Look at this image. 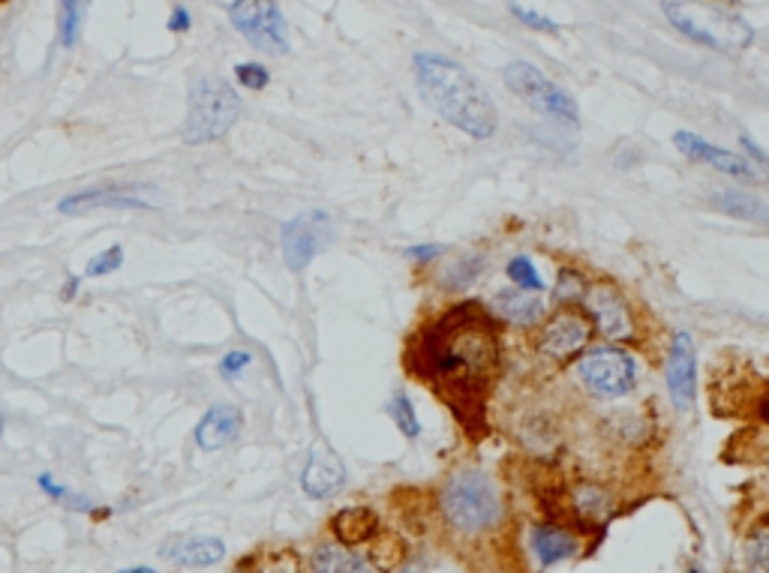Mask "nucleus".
<instances>
[{"instance_id":"35","label":"nucleus","mask_w":769,"mask_h":573,"mask_svg":"<svg viewBox=\"0 0 769 573\" xmlns=\"http://www.w3.org/2000/svg\"><path fill=\"white\" fill-rule=\"evenodd\" d=\"M79 277H73V280H67V285H64V301H69V297H76L79 294Z\"/></svg>"},{"instance_id":"19","label":"nucleus","mask_w":769,"mask_h":573,"mask_svg":"<svg viewBox=\"0 0 769 573\" xmlns=\"http://www.w3.org/2000/svg\"><path fill=\"white\" fill-rule=\"evenodd\" d=\"M310 571L313 573H374V564L361 552L346 543H319L310 552Z\"/></svg>"},{"instance_id":"24","label":"nucleus","mask_w":769,"mask_h":573,"mask_svg":"<svg viewBox=\"0 0 769 573\" xmlns=\"http://www.w3.org/2000/svg\"><path fill=\"white\" fill-rule=\"evenodd\" d=\"M388 415H391V420L397 424V429H400L406 439H419L421 420H419V412H415V405H412V400H409L406 391H397V394L391 396V403H388Z\"/></svg>"},{"instance_id":"20","label":"nucleus","mask_w":769,"mask_h":573,"mask_svg":"<svg viewBox=\"0 0 769 573\" xmlns=\"http://www.w3.org/2000/svg\"><path fill=\"white\" fill-rule=\"evenodd\" d=\"M532 552L544 568L566 562L577 552V538L571 531L556 529V526H538V529H532Z\"/></svg>"},{"instance_id":"22","label":"nucleus","mask_w":769,"mask_h":573,"mask_svg":"<svg viewBox=\"0 0 769 573\" xmlns=\"http://www.w3.org/2000/svg\"><path fill=\"white\" fill-rule=\"evenodd\" d=\"M715 207L724 211L727 216H736V220H748V223H760L769 225V204L748 195V192H734V190H722L715 195Z\"/></svg>"},{"instance_id":"30","label":"nucleus","mask_w":769,"mask_h":573,"mask_svg":"<svg viewBox=\"0 0 769 573\" xmlns=\"http://www.w3.org/2000/svg\"><path fill=\"white\" fill-rule=\"evenodd\" d=\"M746 555L755 571L769 573V531H755V535L748 538Z\"/></svg>"},{"instance_id":"16","label":"nucleus","mask_w":769,"mask_h":573,"mask_svg":"<svg viewBox=\"0 0 769 573\" xmlns=\"http://www.w3.org/2000/svg\"><path fill=\"white\" fill-rule=\"evenodd\" d=\"M490 315L499 318V322H509L514 327H532L544 322L547 315V306L535 292H523V289H499L493 297H490Z\"/></svg>"},{"instance_id":"7","label":"nucleus","mask_w":769,"mask_h":573,"mask_svg":"<svg viewBox=\"0 0 769 573\" xmlns=\"http://www.w3.org/2000/svg\"><path fill=\"white\" fill-rule=\"evenodd\" d=\"M577 382L599 400H623L637 387V360L620 346L589 349L577 360Z\"/></svg>"},{"instance_id":"14","label":"nucleus","mask_w":769,"mask_h":573,"mask_svg":"<svg viewBox=\"0 0 769 573\" xmlns=\"http://www.w3.org/2000/svg\"><path fill=\"white\" fill-rule=\"evenodd\" d=\"M665 382L668 394L679 412L694 405V391H698V358H694V342L689 334H677L670 342L668 363H665Z\"/></svg>"},{"instance_id":"13","label":"nucleus","mask_w":769,"mask_h":573,"mask_svg":"<svg viewBox=\"0 0 769 573\" xmlns=\"http://www.w3.org/2000/svg\"><path fill=\"white\" fill-rule=\"evenodd\" d=\"M102 207H112V211H151V207H157V202L147 199V190H142V187H102V190L69 192L67 199H60V204H57V211L67 216L91 214V211H102Z\"/></svg>"},{"instance_id":"17","label":"nucleus","mask_w":769,"mask_h":573,"mask_svg":"<svg viewBox=\"0 0 769 573\" xmlns=\"http://www.w3.org/2000/svg\"><path fill=\"white\" fill-rule=\"evenodd\" d=\"M241 427H244L241 408H235V405H214V408L204 412L199 427H196V445H199V450H204V453L223 450L226 445H232V441L238 439Z\"/></svg>"},{"instance_id":"38","label":"nucleus","mask_w":769,"mask_h":573,"mask_svg":"<svg viewBox=\"0 0 769 573\" xmlns=\"http://www.w3.org/2000/svg\"><path fill=\"white\" fill-rule=\"evenodd\" d=\"M686 573H703L701 568H691V571H686Z\"/></svg>"},{"instance_id":"9","label":"nucleus","mask_w":769,"mask_h":573,"mask_svg":"<svg viewBox=\"0 0 769 573\" xmlns=\"http://www.w3.org/2000/svg\"><path fill=\"white\" fill-rule=\"evenodd\" d=\"M595 334V325L587 313L575 306H562L559 313L547 315L535 334V349L547 360H571L589 349V339Z\"/></svg>"},{"instance_id":"10","label":"nucleus","mask_w":769,"mask_h":573,"mask_svg":"<svg viewBox=\"0 0 769 573\" xmlns=\"http://www.w3.org/2000/svg\"><path fill=\"white\" fill-rule=\"evenodd\" d=\"M583 306H587L592 325L601 330V337H608L611 342L637 339V318H634L632 304L613 282L589 285L587 294H583Z\"/></svg>"},{"instance_id":"34","label":"nucleus","mask_w":769,"mask_h":573,"mask_svg":"<svg viewBox=\"0 0 769 573\" xmlns=\"http://www.w3.org/2000/svg\"><path fill=\"white\" fill-rule=\"evenodd\" d=\"M192 24V15L187 7H175L169 15V31L171 34H183V31H190Z\"/></svg>"},{"instance_id":"28","label":"nucleus","mask_w":769,"mask_h":573,"mask_svg":"<svg viewBox=\"0 0 769 573\" xmlns=\"http://www.w3.org/2000/svg\"><path fill=\"white\" fill-rule=\"evenodd\" d=\"M121 265H124V249L114 244V247L102 249L97 259H91V265L85 268V277H109V273H114Z\"/></svg>"},{"instance_id":"2","label":"nucleus","mask_w":769,"mask_h":573,"mask_svg":"<svg viewBox=\"0 0 769 573\" xmlns=\"http://www.w3.org/2000/svg\"><path fill=\"white\" fill-rule=\"evenodd\" d=\"M412 69H415V88L421 100L427 102L445 124L478 142L497 133V105L484 85L476 76H469L457 60L436 55V52H419L412 57Z\"/></svg>"},{"instance_id":"25","label":"nucleus","mask_w":769,"mask_h":573,"mask_svg":"<svg viewBox=\"0 0 769 573\" xmlns=\"http://www.w3.org/2000/svg\"><path fill=\"white\" fill-rule=\"evenodd\" d=\"M505 273H509V280L514 282V289H523V292H535V294L544 289L542 273H538V268L532 265L530 256H517V259H511Z\"/></svg>"},{"instance_id":"23","label":"nucleus","mask_w":769,"mask_h":573,"mask_svg":"<svg viewBox=\"0 0 769 573\" xmlns=\"http://www.w3.org/2000/svg\"><path fill=\"white\" fill-rule=\"evenodd\" d=\"M88 7H91V0H60V24H57V34H60V45L69 48V52L79 45Z\"/></svg>"},{"instance_id":"12","label":"nucleus","mask_w":769,"mask_h":573,"mask_svg":"<svg viewBox=\"0 0 769 573\" xmlns=\"http://www.w3.org/2000/svg\"><path fill=\"white\" fill-rule=\"evenodd\" d=\"M673 145L686 154L694 162H706L710 169L722 171V175H731L736 180H746V183H764L769 178V171L764 166H758L755 159L739 157L734 150H724V147L710 145L706 138H701L698 133H682L679 130L673 135Z\"/></svg>"},{"instance_id":"27","label":"nucleus","mask_w":769,"mask_h":573,"mask_svg":"<svg viewBox=\"0 0 769 573\" xmlns=\"http://www.w3.org/2000/svg\"><path fill=\"white\" fill-rule=\"evenodd\" d=\"M509 12L517 19L521 24H526L530 31H544V34H559V24L554 22V19H547V15H542L538 10H530V7H521V3H514V0H509Z\"/></svg>"},{"instance_id":"3","label":"nucleus","mask_w":769,"mask_h":573,"mask_svg":"<svg viewBox=\"0 0 769 573\" xmlns=\"http://www.w3.org/2000/svg\"><path fill=\"white\" fill-rule=\"evenodd\" d=\"M661 12L691 43L739 55L755 43V27L724 0H661Z\"/></svg>"},{"instance_id":"11","label":"nucleus","mask_w":769,"mask_h":573,"mask_svg":"<svg viewBox=\"0 0 769 573\" xmlns=\"http://www.w3.org/2000/svg\"><path fill=\"white\" fill-rule=\"evenodd\" d=\"M334 240V223L325 211H307L283 225V259L292 270H304Z\"/></svg>"},{"instance_id":"8","label":"nucleus","mask_w":769,"mask_h":573,"mask_svg":"<svg viewBox=\"0 0 769 573\" xmlns=\"http://www.w3.org/2000/svg\"><path fill=\"white\" fill-rule=\"evenodd\" d=\"M229 22L253 48L265 55L289 52V24L277 0H232Z\"/></svg>"},{"instance_id":"31","label":"nucleus","mask_w":769,"mask_h":573,"mask_svg":"<svg viewBox=\"0 0 769 573\" xmlns=\"http://www.w3.org/2000/svg\"><path fill=\"white\" fill-rule=\"evenodd\" d=\"M249 363H253V355H249V351H241V349L229 351L226 358L220 360V375H223L226 382H235L241 372L247 370Z\"/></svg>"},{"instance_id":"5","label":"nucleus","mask_w":769,"mask_h":573,"mask_svg":"<svg viewBox=\"0 0 769 573\" xmlns=\"http://www.w3.org/2000/svg\"><path fill=\"white\" fill-rule=\"evenodd\" d=\"M241 117V97L223 79L202 76L190 90V109L183 121V142L187 145H208L216 142L235 126Z\"/></svg>"},{"instance_id":"18","label":"nucleus","mask_w":769,"mask_h":573,"mask_svg":"<svg viewBox=\"0 0 769 573\" xmlns=\"http://www.w3.org/2000/svg\"><path fill=\"white\" fill-rule=\"evenodd\" d=\"M163 555L181 568H211L226 555V543L211 535H192V538H175L163 547Z\"/></svg>"},{"instance_id":"15","label":"nucleus","mask_w":769,"mask_h":573,"mask_svg":"<svg viewBox=\"0 0 769 573\" xmlns=\"http://www.w3.org/2000/svg\"><path fill=\"white\" fill-rule=\"evenodd\" d=\"M346 484V465L331 448H316L310 453V460L301 474V486L310 498L325 502L331 495H337Z\"/></svg>"},{"instance_id":"33","label":"nucleus","mask_w":769,"mask_h":573,"mask_svg":"<svg viewBox=\"0 0 769 573\" xmlns=\"http://www.w3.org/2000/svg\"><path fill=\"white\" fill-rule=\"evenodd\" d=\"M36 484H40V490H43V493H46L48 498H55V502H60V505H67L69 495H73V493H69V490H67V486L57 484V481H55V478H52V474H40V478H36Z\"/></svg>"},{"instance_id":"39","label":"nucleus","mask_w":769,"mask_h":573,"mask_svg":"<svg viewBox=\"0 0 769 573\" xmlns=\"http://www.w3.org/2000/svg\"><path fill=\"white\" fill-rule=\"evenodd\" d=\"M406 573H409V571H406Z\"/></svg>"},{"instance_id":"6","label":"nucleus","mask_w":769,"mask_h":573,"mask_svg":"<svg viewBox=\"0 0 769 573\" xmlns=\"http://www.w3.org/2000/svg\"><path fill=\"white\" fill-rule=\"evenodd\" d=\"M502 81L517 100L530 105L532 112L544 114L556 124H580V109H577L575 97L559 88L554 79H547L530 60H511L509 67L502 69Z\"/></svg>"},{"instance_id":"36","label":"nucleus","mask_w":769,"mask_h":573,"mask_svg":"<svg viewBox=\"0 0 769 573\" xmlns=\"http://www.w3.org/2000/svg\"><path fill=\"white\" fill-rule=\"evenodd\" d=\"M118 573H159V571H154V568H145V564H142V568H124V571H118Z\"/></svg>"},{"instance_id":"29","label":"nucleus","mask_w":769,"mask_h":573,"mask_svg":"<svg viewBox=\"0 0 769 573\" xmlns=\"http://www.w3.org/2000/svg\"><path fill=\"white\" fill-rule=\"evenodd\" d=\"M235 79H238L241 88L265 90L271 85V72L261 67V64H253V60H249V64H238V67H235Z\"/></svg>"},{"instance_id":"26","label":"nucleus","mask_w":769,"mask_h":573,"mask_svg":"<svg viewBox=\"0 0 769 573\" xmlns=\"http://www.w3.org/2000/svg\"><path fill=\"white\" fill-rule=\"evenodd\" d=\"M589 289V280L575 268H566L559 273V282H556V301L566 306H575V301H583V294Z\"/></svg>"},{"instance_id":"4","label":"nucleus","mask_w":769,"mask_h":573,"mask_svg":"<svg viewBox=\"0 0 769 573\" xmlns=\"http://www.w3.org/2000/svg\"><path fill=\"white\" fill-rule=\"evenodd\" d=\"M439 507L445 523L460 535H484L502 517V498L493 478L481 469H460L442 486Z\"/></svg>"},{"instance_id":"21","label":"nucleus","mask_w":769,"mask_h":573,"mask_svg":"<svg viewBox=\"0 0 769 573\" xmlns=\"http://www.w3.org/2000/svg\"><path fill=\"white\" fill-rule=\"evenodd\" d=\"M331 526H334L339 543L355 547V543H364L376 535V514L370 507H346L334 517Z\"/></svg>"},{"instance_id":"32","label":"nucleus","mask_w":769,"mask_h":573,"mask_svg":"<svg viewBox=\"0 0 769 573\" xmlns=\"http://www.w3.org/2000/svg\"><path fill=\"white\" fill-rule=\"evenodd\" d=\"M403 256H406L412 265H431V261H436L439 256H445V247H442V244H419V247L403 249Z\"/></svg>"},{"instance_id":"1","label":"nucleus","mask_w":769,"mask_h":573,"mask_svg":"<svg viewBox=\"0 0 769 573\" xmlns=\"http://www.w3.org/2000/svg\"><path fill=\"white\" fill-rule=\"evenodd\" d=\"M499 367V334L481 306H454L424 327L409 351V370L436 387L452 405L476 408Z\"/></svg>"},{"instance_id":"37","label":"nucleus","mask_w":769,"mask_h":573,"mask_svg":"<svg viewBox=\"0 0 769 573\" xmlns=\"http://www.w3.org/2000/svg\"><path fill=\"white\" fill-rule=\"evenodd\" d=\"M0 436H3V412H0Z\"/></svg>"}]
</instances>
